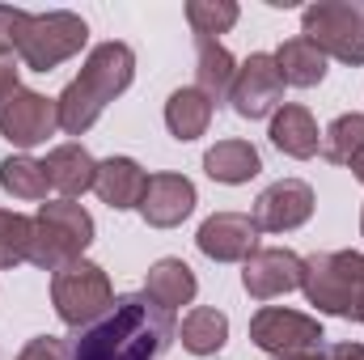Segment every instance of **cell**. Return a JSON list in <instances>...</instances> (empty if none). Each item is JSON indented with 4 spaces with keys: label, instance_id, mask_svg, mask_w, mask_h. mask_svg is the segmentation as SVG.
Segmentation results:
<instances>
[{
    "label": "cell",
    "instance_id": "1",
    "mask_svg": "<svg viewBox=\"0 0 364 360\" xmlns=\"http://www.w3.org/2000/svg\"><path fill=\"white\" fill-rule=\"evenodd\" d=\"M178 339L174 314L149 297H114V305L77 331L64 348L68 360H157Z\"/></svg>",
    "mask_w": 364,
    "mask_h": 360
},
{
    "label": "cell",
    "instance_id": "2",
    "mask_svg": "<svg viewBox=\"0 0 364 360\" xmlns=\"http://www.w3.org/2000/svg\"><path fill=\"white\" fill-rule=\"evenodd\" d=\"M132 77H136V51L127 43H114V38L110 43H97L90 55H85L81 73L55 97L60 127L68 136H85L93 123H97V115L132 85Z\"/></svg>",
    "mask_w": 364,
    "mask_h": 360
},
{
    "label": "cell",
    "instance_id": "3",
    "mask_svg": "<svg viewBox=\"0 0 364 360\" xmlns=\"http://www.w3.org/2000/svg\"><path fill=\"white\" fill-rule=\"evenodd\" d=\"M301 288H305L309 305H318L322 314L352 318L364 327V255H356V250L309 255Z\"/></svg>",
    "mask_w": 364,
    "mask_h": 360
},
{
    "label": "cell",
    "instance_id": "4",
    "mask_svg": "<svg viewBox=\"0 0 364 360\" xmlns=\"http://www.w3.org/2000/svg\"><path fill=\"white\" fill-rule=\"evenodd\" d=\"M93 216L73 203V199H51V203H38L34 212V250H30V263L43 271H60L77 259H85V250L93 246Z\"/></svg>",
    "mask_w": 364,
    "mask_h": 360
},
{
    "label": "cell",
    "instance_id": "5",
    "mask_svg": "<svg viewBox=\"0 0 364 360\" xmlns=\"http://www.w3.org/2000/svg\"><path fill=\"white\" fill-rule=\"evenodd\" d=\"M301 38H309L326 60L364 64V4L352 0H318L301 13Z\"/></svg>",
    "mask_w": 364,
    "mask_h": 360
},
{
    "label": "cell",
    "instance_id": "6",
    "mask_svg": "<svg viewBox=\"0 0 364 360\" xmlns=\"http://www.w3.org/2000/svg\"><path fill=\"white\" fill-rule=\"evenodd\" d=\"M51 305H55V314H60L64 327L85 331L90 322H97L114 305L110 275L97 263H90V259H77V263L60 268L51 275Z\"/></svg>",
    "mask_w": 364,
    "mask_h": 360
},
{
    "label": "cell",
    "instance_id": "7",
    "mask_svg": "<svg viewBox=\"0 0 364 360\" xmlns=\"http://www.w3.org/2000/svg\"><path fill=\"white\" fill-rule=\"evenodd\" d=\"M90 38V26L85 17L68 13V9H51V13H34L30 21V34L17 51V60L30 68V73H51L60 68L64 60H73Z\"/></svg>",
    "mask_w": 364,
    "mask_h": 360
},
{
    "label": "cell",
    "instance_id": "8",
    "mask_svg": "<svg viewBox=\"0 0 364 360\" xmlns=\"http://www.w3.org/2000/svg\"><path fill=\"white\" fill-rule=\"evenodd\" d=\"M250 339L259 352H267L275 360H292L305 356L314 348H322L326 331L318 318L301 314V309H284V305H263L255 318H250Z\"/></svg>",
    "mask_w": 364,
    "mask_h": 360
},
{
    "label": "cell",
    "instance_id": "9",
    "mask_svg": "<svg viewBox=\"0 0 364 360\" xmlns=\"http://www.w3.org/2000/svg\"><path fill=\"white\" fill-rule=\"evenodd\" d=\"M60 127V106L47 93H34L17 85L13 93L0 97V136L17 149H34L47 144V136H55Z\"/></svg>",
    "mask_w": 364,
    "mask_h": 360
},
{
    "label": "cell",
    "instance_id": "10",
    "mask_svg": "<svg viewBox=\"0 0 364 360\" xmlns=\"http://www.w3.org/2000/svg\"><path fill=\"white\" fill-rule=\"evenodd\" d=\"M229 102H233V110L242 119H267V115H275L284 106V77L275 68V55L255 51L246 64H237Z\"/></svg>",
    "mask_w": 364,
    "mask_h": 360
},
{
    "label": "cell",
    "instance_id": "11",
    "mask_svg": "<svg viewBox=\"0 0 364 360\" xmlns=\"http://www.w3.org/2000/svg\"><path fill=\"white\" fill-rule=\"evenodd\" d=\"M195 246L216 263H246L259 250V225L250 212H216L199 225Z\"/></svg>",
    "mask_w": 364,
    "mask_h": 360
},
{
    "label": "cell",
    "instance_id": "12",
    "mask_svg": "<svg viewBox=\"0 0 364 360\" xmlns=\"http://www.w3.org/2000/svg\"><path fill=\"white\" fill-rule=\"evenodd\" d=\"M314 216V186L301 179H279L255 199L259 233H292Z\"/></svg>",
    "mask_w": 364,
    "mask_h": 360
},
{
    "label": "cell",
    "instance_id": "13",
    "mask_svg": "<svg viewBox=\"0 0 364 360\" xmlns=\"http://www.w3.org/2000/svg\"><path fill=\"white\" fill-rule=\"evenodd\" d=\"M301 275H305V259L284 250V246H272V250H255L242 268V284L255 301H272V297H284L292 288H301Z\"/></svg>",
    "mask_w": 364,
    "mask_h": 360
},
{
    "label": "cell",
    "instance_id": "14",
    "mask_svg": "<svg viewBox=\"0 0 364 360\" xmlns=\"http://www.w3.org/2000/svg\"><path fill=\"white\" fill-rule=\"evenodd\" d=\"M195 203H199V195H195V182L186 174H149L144 199H140V216L153 229H174L195 212Z\"/></svg>",
    "mask_w": 364,
    "mask_h": 360
},
{
    "label": "cell",
    "instance_id": "15",
    "mask_svg": "<svg viewBox=\"0 0 364 360\" xmlns=\"http://www.w3.org/2000/svg\"><path fill=\"white\" fill-rule=\"evenodd\" d=\"M267 136H272V144L284 157H296V162H305V157H314V153L322 149L318 119H314L309 106H301V102H284V106L275 110Z\"/></svg>",
    "mask_w": 364,
    "mask_h": 360
},
{
    "label": "cell",
    "instance_id": "16",
    "mask_svg": "<svg viewBox=\"0 0 364 360\" xmlns=\"http://www.w3.org/2000/svg\"><path fill=\"white\" fill-rule=\"evenodd\" d=\"M144 186H149V174L140 170V162H132V157H106V162H97V182H93V191H97V199L110 203L114 212L140 208Z\"/></svg>",
    "mask_w": 364,
    "mask_h": 360
},
{
    "label": "cell",
    "instance_id": "17",
    "mask_svg": "<svg viewBox=\"0 0 364 360\" xmlns=\"http://www.w3.org/2000/svg\"><path fill=\"white\" fill-rule=\"evenodd\" d=\"M47 179L51 186L64 195V199H77V195H85L93 191V182H97V162L90 157V149L85 144H60V149H51L47 153Z\"/></svg>",
    "mask_w": 364,
    "mask_h": 360
},
{
    "label": "cell",
    "instance_id": "18",
    "mask_svg": "<svg viewBox=\"0 0 364 360\" xmlns=\"http://www.w3.org/2000/svg\"><path fill=\"white\" fill-rule=\"evenodd\" d=\"M195 292H199V280H195V271L186 268L182 259H157L149 268V275H144V297L153 305L170 309V314L182 309V305H191Z\"/></svg>",
    "mask_w": 364,
    "mask_h": 360
},
{
    "label": "cell",
    "instance_id": "19",
    "mask_svg": "<svg viewBox=\"0 0 364 360\" xmlns=\"http://www.w3.org/2000/svg\"><path fill=\"white\" fill-rule=\"evenodd\" d=\"M263 170V157L250 140H220L203 153V174L212 182H225V186H242Z\"/></svg>",
    "mask_w": 364,
    "mask_h": 360
},
{
    "label": "cell",
    "instance_id": "20",
    "mask_svg": "<svg viewBox=\"0 0 364 360\" xmlns=\"http://www.w3.org/2000/svg\"><path fill=\"white\" fill-rule=\"evenodd\" d=\"M212 110H216V102L208 93L195 90V85H182L166 102V127H170V136L182 140V144L186 140H199L208 132V123H212Z\"/></svg>",
    "mask_w": 364,
    "mask_h": 360
},
{
    "label": "cell",
    "instance_id": "21",
    "mask_svg": "<svg viewBox=\"0 0 364 360\" xmlns=\"http://www.w3.org/2000/svg\"><path fill=\"white\" fill-rule=\"evenodd\" d=\"M275 68H279L284 85L314 90V85H322V77H326V55H322L309 38L296 34V38L279 43V51H275Z\"/></svg>",
    "mask_w": 364,
    "mask_h": 360
},
{
    "label": "cell",
    "instance_id": "22",
    "mask_svg": "<svg viewBox=\"0 0 364 360\" xmlns=\"http://www.w3.org/2000/svg\"><path fill=\"white\" fill-rule=\"evenodd\" d=\"M178 339L191 356H216V352L229 344V318H225V309L195 305V309L182 318Z\"/></svg>",
    "mask_w": 364,
    "mask_h": 360
},
{
    "label": "cell",
    "instance_id": "23",
    "mask_svg": "<svg viewBox=\"0 0 364 360\" xmlns=\"http://www.w3.org/2000/svg\"><path fill=\"white\" fill-rule=\"evenodd\" d=\"M237 60L216 43V38H195V90H203L212 102H220L233 90Z\"/></svg>",
    "mask_w": 364,
    "mask_h": 360
},
{
    "label": "cell",
    "instance_id": "24",
    "mask_svg": "<svg viewBox=\"0 0 364 360\" xmlns=\"http://www.w3.org/2000/svg\"><path fill=\"white\" fill-rule=\"evenodd\" d=\"M0 186L13 195V199H47L51 179H47V166L17 153V157H4L0 162Z\"/></svg>",
    "mask_w": 364,
    "mask_h": 360
},
{
    "label": "cell",
    "instance_id": "25",
    "mask_svg": "<svg viewBox=\"0 0 364 360\" xmlns=\"http://www.w3.org/2000/svg\"><path fill=\"white\" fill-rule=\"evenodd\" d=\"M30 250H34V216L0 208V271L30 263Z\"/></svg>",
    "mask_w": 364,
    "mask_h": 360
},
{
    "label": "cell",
    "instance_id": "26",
    "mask_svg": "<svg viewBox=\"0 0 364 360\" xmlns=\"http://www.w3.org/2000/svg\"><path fill=\"white\" fill-rule=\"evenodd\" d=\"M364 149V115H339L331 127H326V136H322V157L331 162V166H348L356 153Z\"/></svg>",
    "mask_w": 364,
    "mask_h": 360
},
{
    "label": "cell",
    "instance_id": "27",
    "mask_svg": "<svg viewBox=\"0 0 364 360\" xmlns=\"http://www.w3.org/2000/svg\"><path fill=\"white\" fill-rule=\"evenodd\" d=\"M242 17V9L233 0H191L186 4V21L195 30V38H216L225 30H233Z\"/></svg>",
    "mask_w": 364,
    "mask_h": 360
},
{
    "label": "cell",
    "instance_id": "28",
    "mask_svg": "<svg viewBox=\"0 0 364 360\" xmlns=\"http://www.w3.org/2000/svg\"><path fill=\"white\" fill-rule=\"evenodd\" d=\"M30 21H34V13L0 4V60H17V51H21L26 34H30Z\"/></svg>",
    "mask_w": 364,
    "mask_h": 360
},
{
    "label": "cell",
    "instance_id": "29",
    "mask_svg": "<svg viewBox=\"0 0 364 360\" xmlns=\"http://www.w3.org/2000/svg\"><path fill=\"white\" fill-rule=\"evenodd\" d=\"M17 360H68V348H64V339H55V335H34Z\"/></svg>",
    "mask_w": 364,
    "mask_h": 360
},
{
    "label": "cell",
    "instance_id": "30",
    "mask_svg": "<svg viewBox=\"0 0 364 360\" xmlns=\"http://www.w3.org/2000/svg\"><path fill=\"white\" fill-rule=\"evenodd\" d=\"M292 360H364V344H322V348H314V352H305V356H292Z\"/></svg>",
    "mask_w": 364,
    "mask_h": 360
},
{
    "label": "cell",
    "instance_id": "31",
    "mask_svg": "<svg viewBox=\"0 0 364 360\" xmlns=\"http://www.w3.org/2000/svg\"><path fill=\"white\" fill-rule=\"evenodd\" d=\"M17 73H21V68H17V60H0V97L21 85V81H17Z\"/></svg>",
    "mask_w": 364,
    "mask_h": 360
},
{
    "label": "cell",
    "instance_id": "32",
    "mask_svg": "<svg viewBox=\"0 0 364 360\" xmlns=\"http://www.w3.org/2000/svg\"><path fill=\"white\" fill-rule=\"evenodd\" d=\"M348 166H352V179H356V182L364 186V149L356 153V157H352V162H348Z\"/></svg>",
    "mask_w": 364,
    "mask_h": 360
},
{
    "label": "cell",
    "instance_id": "33",
    "mask_svg": "<svg viewBox=\"0 0 364 360\" xmlns=\"http://www.w3.org/2000/svg\"><path fill=\"white\" fill-rule=\"evenodd\" d=\"M360 233H364V216H360Z\"/></svg>",
    "mask_w": 364,
    "mask_h": 360
}]
</instances>
